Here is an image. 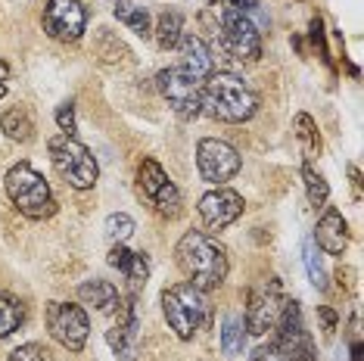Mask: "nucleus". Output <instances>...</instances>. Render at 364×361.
<instances>
[{
    "label": "nucleus",
    "instance_id": "f257e3e1",
    "mask_svg": "<svg viewBox=\"0 0 364 361\" xmlns=\"http://www.w3.org/2000/svg\"><path fill=\"white\" fill-rule=\"evenodd\" d=\"M200 28L203 41H212V53L221 50L228 60L237 63H255L262 56V35L255 22L243 10L230 6L228 0H212L200 13Z\"/></svg>",
    "mask_w": 364,
    "mask_h": 361
},
{
    "label": "nucleus",
    "instance_id": "f03ea898",
    "mask_svg": "<svg viewBox=\"0 0 364 361\" xmlns=\"http://www.w3.org/2000/svg\"><path fill=\"white\" fill-rule=\"evenodd\" d=\"M175 262L184 271L187 284H193L196 290L212 293L225 284L228 277V249L215 237L205 231H187L175 246Z\"/></svg>",
    "mask_w": 364,
    "mask_h": 361
},
{
    "label": "nucleus",
    "instance_id": "7ed1b4c3",
    "mask_svg": "<svg viewBox=\"0 0 364 361\" xmlns=\"http://www.w3.org/2000/svg\"><path fill=\"white\" fill-rule=\"evenodd\" d=\"M203 112L215 122H228V125H243L259 112V94L246 78L234 72H212L203 81L200 90Z\"/></svg>",
    "mask_w": 364,
    "mask_h": 361
},
{
    "label": "nucleus",
    "instance_id": "20e7f679",
    "mask_svg": "<svg viewBox=\"0 0 364 361\" xmlns=\"http://www.w3.org/2000/svg\"><path fill=\"white\" fill-rule=\"evenodd\" d=\"M4 190L10 203L31 221H44L56 212V196L47 184V178L31 162H16L4 178Z\"/></svg>",
    "mask_w": 364,
    "mask_h": 361
},
{
    "label": "nucleus",
    "instance_id": "39448f33",
    "mask_svg": "<svg viewBox=\"0 0 364 361\" xmlns=\"http://www.w3.org/2000/svg\"><path fill=\"white\" fill-rule=\"evenodd\" d=\"M162 315L168 327L175 330L178 340H193L200 333V327L209 318V302H205V293L196 290L193 284L181 281L175 286L162 293Z\"/></svg>",
    "mask_w": 364,
    "mask_h": 361
},
{
    "label": "nucleus",
    "instance_id": "423d86ee",
    "mask_svg": "<svg viewBox=\"0 0 364 361\" xmlns=\"http://www.w3.org/2000/svg\"><path fill=\"white\" fill-rule=\"evenodd\" d=\"M47 150H50V162H53L56 175H60L69 187H75V190H90V187L97 184L100 166H97L94 153H90L81 141H75V134L50 137Z\"/></svg>",
    "mask_w": 364,
    "mask_h": 361
},
{
    "label": "nucleus",
    "instance_id": "0eeeda50",
    "mask_svg": "<svg viewBox=\"0 0 364 361\" xmlns=\"http://www.w3.org/2000/svg\"><path fill=\"white\" fill-rule=\"evenodd\" d=\"M156 87H159V94L165 97V100H168L171 112H175L178 119L193 122V119L203 112V106H200L203 81H196L187 69H181V65L162 69L159 75H156Z\"/></svg>",
    "mask_w": 364,
    "mask_h": 361
},
{
    "label": "nucleus",
    "instance_id": "6e6552de",
    "mask_svg": "<svg viewBox=\"0 0 364 361\" xmlns=\"http://www.w3.org/2000/svg\"><path fill=\"white\" fill-rule=\"evenodd\" d=\"M137 187L144 193V200L165 218H178L184 212V203H181V190L175 187V180L168 178L156 159H144L137 166Z\"/></svg>",
    "mask_w": 364,
    "mask_h": 361
},
{
    "label": "nucleus",
    "instance_id": "1a4fd4ad",
    "mask_svg": "<svg viewBox=\"0 0 364 361\" xmlns=\"http://www.w3.org/2000/svg\"><path fill=\"white\" fill-rule=\"evenodd\" d=\"M47 330L63 349L69 352H81L87 346V336H90V321H87V311L75 306V302H47Z\"/></svg>",
    "mask_w": 364,
    "mask_h": 361
},
{
    "label": "nucleus",
    "instance_id": "9d476101",
    "mask_svg": "<svg viewBox=\"0 0 364 361\" xmlns=\"http://www.w3.org/2000/svg\"><path fill=\"white\" fill-rule=\"evenodd\" d=\"M240 166H243V159H240L237 146H230L228 141L203 137V141L196 144V168H200V178L205 184L225 187L240 171Z\"/></svg>",
    "mask_w": 364,
    "mask_h": 361
},
{
    "label": "nucleus",
    "instance_id": "9b49d317",
    "mask_svg": "<svg viewBox=\"0 0 364 361\" xmlns=\"http://www.w3.org/2000/svg\"><path fill=\"white\" fill-rule=\"evenodd\" d=\"M280 306H284V286L277 277H271L264 286H252L250 296H246V311H243V324L246 333L252 336H264L274 327Z\"/></svg>",
    "mask_w": 364,
    "mask_h": 361
},
{
    "label": "nucleus",
    "instance_id": "f8f14e48",
    "mask_svg": "<svg viewBox=\"0 0 364 361\" xmlns=\"http://www.w3.org/2000/svg\"><path fill=\"white\" fill-rule=\"evenodd\" d=\"M44 31L60 44H75L87 28V6L81 0H47L44 6Z\"/></svg>",
    "mask_w": 364,
    "mask_h": 361
},
{
    "label": "nucleus",
    "instance_id": "ddd939ff",
    "mask_svg": "<svg viewBox=\"0 0 364 361\" xmlns=\"http://www.w3.org/2000/svg\"><path fill=\"white\" fill-rule=\"evenodd\" d=\"M196 209H200V218L209 231H225L228 225H234V221L243 215L246 203H243V196L237 190H230V187H215V190L200 196V206Z\"/></svg>",
    "mask_w": 364,
    "mask_h": 361
},
{
    "label": "nucleus",
    "instance_id": "4468645a",
    "mask_svg": "<svg viewBox=\"0 0 364 361\" xmlns=\"http://www.w3.org/2000/svg\"><path fill=\"white\" fill-rule=\"evenodd\" d=\"M178 47H181V69H187L196 81H205L215 72V53L200 35L187 31V35H181Z\"/></svg>",
    "mask_w": 364,
    "mask_h": 361
},
{
    "label": "nucleus",
    "instance_id": "2eb2a0df",
    "mask_svg": "<svg viewBox=\"0 0 364 361\" xmlns=\"http://www.w3.org/2000/svg\"><path fill=\"white\" fill-rule=\"evenodd\" d=\"M314 246H321L327 256H343L346 252V246H349V225H346V218L339 209H327L324 215L318 218Z\"/></svg>",
    "mask_w": 364,
    "mask_h": 361
},
{
    "label": "nucleus",
    "instance_id": "dca6fc26",
    "mask_svg": "<svg viewBox=\"0 0 364 361\" xmlns=\"http://www.w3.org/2000/svg\"><path fill=\"white\" fill-rule=\"evenodd\" d=\"M78 299L85 302V306L97 308L100 315H112L115 308L122 306V296L119 290H115V284L103 281V277H94V281H85L78 286Z\"/></svg>",
    "mask_w": 364,
    "mask_h": 361
},
{
    "label": "nucleus",
    "instance_id": "f3484780",
    "mask_svg": "<svg viewBox=\"0 0 364 361\" xmlns=\"http://www.w3.org/2000/svg\"><path fill=\"white\" fill-rule=\"evenodd\" d=\"M274 349L280 361H318V352H314V343L309 330H293V333H277Z\"/></svg>",
    "mask_w": 364,
    "mask_h": 361
},
{
    "label": "nucleus",
    "instance_id": "a211bd4d",
    "mask_svg": "<svg viewBox=\"0 0 364 361\" xmlns=\"http://www.w3.org/2000/svg\"><path fill=\"white\" fill-rule=\"evenodd\" d=\"M0 131L10 137L13 144H31L35 141V119L26 106H13L0 116Z\"/></svg>",
    "mask_w": 364,
    "mask_h": 361
},
{
    "label": "nucleus",
    "instance_id": "6ab92c4d",
    "mask_svg": "<svg viewBox=\"0 0 364 361\" xmlns=\"http://www.w3.org/2000/svg\"><path fill=\"white\" fill-rule=\"evenodd\" d=\"M181 35H184V16H181L178 10L159 13L156 28H153V38H156V44H159V50H175Z\"/></svg>",
    "mask_w": 364,
    "mask_h": 361
},
{
    "label": "nucleus",
    "instance_id": "aec40b11",
    "mask_svg": "<svg viewBox=\"0 0 364 361\" xmlns=\"http://www.w3.org/2000/svg\"><path fill=\"white\" fill-rule=\"evenodd\" d=\"M112 16L122 22V26H128L134 35L140 38H150L153 35V22H150V13H146V6H137V4H128V0H119L115 4Z\"/></svg>",
    "mask_w": 364,
    "mask_h": 361
},
{
    "label": "nucleus",
    "instance_id": "412c9836",
    "mask_svg": "<svg viewBox=\"0 0 364 361\" xmlns=\"http://www.w3.org/2000/svg\"><path fill=\"white\" fill-rule=\"evenodd\" d=\"M22 324H26V306L10 293L0 290V340L13 336Z\"/></svg>",
    "mask_w": 364,
    "mask_h": 361
},
{
    "label": "nucleus",
    "instance_id": "4be33fe9",
    "mask_svg": "<svg viewBox=\"0 0 364 361\" xmlns=\"http://www.w3.org/2000/svg\"><path fill=\"white\" fill-rule=\"evenodd\" d=\"M246 346V324H243V315H225L221 321V352L225 355H240Z\"/></svg>",
    "mask_w": 364,
    "mask_h": 361
},
{
    "label": "nucleus",
    "instance_id": "5701e85b",
    "mask_svg": "<svg viewBox=\"0 0 364 361\" xmlns=\"http://www.w3.org/2000/svg\"><path fill=\"white\" fill-rule=\"evenodd\" d=\"M293 131H296V137L302 141L305 146V156H321V131H318V122H314L309 112H299V116L293 119Z\"/></svg>",
    "mask_w": 364,
    "mask_h": 361
},
{
    "label": "nucleus",
    "instance_id": "b1692460",
    "mask_svg": "<svg viewBox=\"0 0 364 361\" xmlns=\"http://www.w3.org/2000/svg\"><path fill=\"white\" fill-rule=\"evenodd\" d=\"M302 265L309 271V281L314 290H327V271H324V262L318 256V246L314 240H305L302 243Z\"/></svg>",
    "mask_w": 364,
    "mask_h": 361
},
{
    "label": "nucleus",
    "instance_id": "393cba45",
    "mask_svg": "<svg viewBox=\"0 0 364 361\" xmlns=\"http://www.w3.org/2000/svg\"><path fill=\"white\" fill-rule=\"evenodd\" d=\"M302 184H305V193H309V203L314 209H321V206H327V200H330V187H327V180L321 171H314L311 166H302Z\"/></svg>",
    "mask_w": 364,
    "mask_h": 361
},
{
    "label": "nucleus",
    "instance_id": "a878e982",
    "mask_svg": "<svg viewBox=\"0 0 364 361\" xmlns=\"http://www.w3.org/2000/svg\"><path fill=\"white\" fill-rule=\"evenodd\" d=\"M146 277H150V259H146V252H134V259H131V265L125 271V281H128L131 296H137V293L144 290Z\"/></svg>",
    "mask_w": 364,
    "mask_h": 361
},
{
    "label": "nucleus",
    "instance_id": "bb28decb",
    "mask_svg": "<svg viewBox=\"0 0 364 361\" xmlns=\"http://www.w3.org/2000/svg\"><path fill=\"white\" fill-rule=\"evenodd\" d=\"M97 53L103 56V63H122L128 56V47L122 44L119 38L112 35V31L100 28V41H97Z\"/></svg>",
    "mask_w": 364,
    "mask_h": 361
},
{
    "label": "nucleus",
    "instance_id": "cd10ccee",
    "mask_svg": "<svg viewBox=\"0 0 364 361\" xmlns=\"http://www.w3.org/2000/svg\"><path fill=\"white\" fill-rule=\"evenodd\" d=\"M134 234V218L125 215V212H115V215L106 218V237L112 243H125L128 237Z\"/></svg>",
    "mask_w": 364,
    "mask_h": 361
},
{
    "label": "nucleus",
    "instance_id": "c85d7f7f",
    "mask_svg": "<svg viewBox=\"0 0 364 361\" xmlns=\"http://www.w3.org/2000/svg\"><path fill=\"white\" fill-rule=\"evenodd\" d=\"M6 361H53V358H50V349H47L44 343H22L19 349L10 352Z\"/></svg>",
    "mask_w": 364,
    "mask_h": 361
},
{
    "label": "nucleus",
    "instance_id": "c756f323",
    "mask_svg": "<svg viewBox=\"0 0 364 361\" xmlns=\"http://www.w3.org/2000/svg\"><path fill=\"white\" fill-rule=\"evenodd\" d=\"M56 125L63 134H75V103L72 100H63L56 106Z\"/></svg>",
    "mask_w": 364,
    "mask_h": 361
},
{
    "label": "nucleus",
    "instance_id": "7c9ffc66",
    "mask_svg": "<svg viewBox=\"0 0 364 361\" xmlns=\"http://www.w3.org/2000/svg\"><path fill=\"white\" fill-rule=\"evenodd\" d=\"M131 259H134V252H131L125 243H112V249H109V265H112L115 271H122V274H125L128 265H131Z\"/></svg>",
    "mask_w": 364,
    "mask_h": 361
},
{
    "label": "nucleus",
    "instance_id": "2f4dec72",
    "mask_svg": "<svg viewBox=\"0 0 364 361\" xmlns=\"http://www.w3.org/2000/svg\"><path fill=\"white\" fill-rule=\"evenodd\" d=\"M318 318H321V324H324V333H327V336L336 330V311L330 308V306H321V308H318Z\"/></svg>",
    "mask_w": 364,
    "mask_h": 361
},
{
    "label": "nucleus",
    "instance_id": "473e14b6",
    "mask_svg": "<svg viewBox=\"0 0 364 361\" xmlns=\"http://www.w3.org/2000/svg\"><path fill=\"white\" fill-rule=\"evenodd\" d=\"M250 361H280V355H277V349H274V343L271 346H259L250 355Z\"/></svg>",
    "mask_w": 364,
    "mask_h": 361
},
{
    "label": "nucleus",
    "instance_id": "72a5a7b5",
    "mask_svg": "<svg viewBox=\"0 0 364 361\" xmlns=\"http://www.w3.org/2000/svg\"><path fill=\"white\" fill-rule=\"evenodd\" d=\"M6 87H10V65L0 60V97L6 94Z\"/></svg>",
    "mask_w": 364,
    "mask_h": 361
},
{
    "label": "nucleus",
    "instance_id": "f704fd0d",
    "mask_svg": "<svg viewBox=\"0 0 364 361\" xmlns=\"http://www.w3.org/2000/svg\"><path fill=\"white\" fill-rule=\"evenodd\" d=\"M230 6H237V10H243V13H250V10H255L259 6V0H228Z\"/></svg>",
    "mask_w": 364,
    "mask_h": 361
},
{
    "label": "nucleus",
    "instance_id": "c9c22d12",
    "mask_svg": "<svg viewBox=\"0 0 364 361\" xmlns=\"http://www.w3.org/2000/svg\"><path fill=\"white\" fill-rule=\"evenodd\" d=\"M352 361H364V346H361L358 340L352 343Z\"/></svg>",
    "mask_w": 364,
    "mask_h": 361
}]
</instances>
